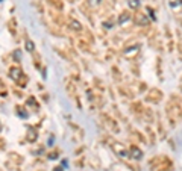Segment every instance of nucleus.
I'll return each mask as SVG.
<instances>
[{
  "mask_svg": "<svg viewBox=\"0 0 182 171\" xmlns=\"http://www.w3.org/2000/svg\"><path fill=\"white\" fill-rule=\"evenodd\" d=\"M36 138H38V135H36V129H35V127H29V130H27V141L35 142V141H36Z\"/></svg>",
  "mask_w": 182,
  "mask_h": 171,
  "instance_id": "nucleus-12",
  "label": "nucleus"
},
{
  "mask_svg": "<svg viewBox=\"0 0 182 171\" xmlns=\"http://www.w3.org/2000/svg\"><path fill=\"white\" fill-rule=\"evenodd\" d=\"M179 89L182 91V79H181V83H179Z\"/></svg>",
  "mask_w": 182,
  "mask_h": 171,
  "instance_id": "nucleus-28",
  "label": "nucleus"
},
{
  "mask_svg": "<svg viewBox=\"0 0 182 171\" xmlns=\"http://www.w3.org/2000/svg\"><path fill=\"white\" fill-rule=\"evenodd\" d=\"M143 150L137 146H130L129 147V159H134V161H140V159H143Z\"/></svg>",
  "mask_w": 182,
  "mask_h": 171,
  "instance_id": "nucleus-6",
  "label": "nucleus"
},
{
  "mask_svg": "<svg viewBox=\"0 0 182 171\" xmlns=\"http://www.w3.org/2000/svg\"><path fill=\"white\" fill-rule=\"evenodd\" d=\"M78 45H79V47H82L84 51H91V50H90V45H88L87 43H84L82 40H79V41H78Z\"/></svg>",
  "mask_w": 182,
  "mask_h": 171,
  "instance_id": "nucleus-21",
  "label": "nucleus"
},
{
  "mask_svg": "<svg viewBox=\"0 0 182 171\" xmlns=\"http://www.w3.org/2000/svg\"><path fill=\"white\" fill-rule=\"evenodd\" d=\"M165 115L170 121V126L178 124L182 120V99L179 95H172L165 106Z\"/></svg>",
  "mask_w": 182,
  "mask_h": 171,
  "instance_id": "nucleus-1",
  "label": "nucleus"
},
{
  "mask_svg": "<svg viewBox=\"0 0 182 171\" xmlns=\"http://www.w3.org/2000/svg\"><path fill=\"white\" fill-rule=\"evenodd\" d=\"M65 89H67V93L70 94V97H73V99H78V95H76V86L73 85V82L69 80L67 82V86H65Z\"/></svg>",
  "mask_w": 182,
  "mask_h": 171,
  "instance_id": "nucleus-10",
  "label": "nucleus"
},
{
  "mask_svg": "<svg viewBox=\"0 0 182 171\" xmlns=\"http://www.w3.org/2000/svg\"><path fill=\"white\" fill-rule=\"evenodd\" d=\"M14 59H15V61H20V59H21V51H20V50H15V51H14Z\"/></svg>",
  "mask_w": 182,
  "mask_h": 171,
  "instance_id": "nucleus-26",
  "label": "nucleus"
},
{
  "mask_svg": "<svg viewBox=\"0 0 182 171\" xmlns=\"http://www.w3.org/2000/svg\"><path fill=\"white\" fill-rule=\"evenodd\" d=\"M53 171H62V168H55Z\"/></svg>",
  "mask_w": 182,
  "mask_h": 171,
  "instance_id": "nucleus-29",
  "label": "nucleus"
},
{
  "mask_svg": "<svg viewBox=\"0 0 182 171\" xmlns=\"http://www.w3.org/2000/svg\"><path fill=\"white\" fill-rule=\"evenodd\" d=\"M140 50H141V44L135 43V44L128 45V47L123 50V55H124V58H128V59H135L140 55Z\"/></svg>",
  "mask_w": 182,
  "mask_h": 171,
  "instance_id": "nucleus-4",
  "label": "nucleus"
},
{
  "mask_svg": "<svg viewBox=\"0 0 182 171\" xmlns=\"http://www.w3.org/2000/svg\"><path fill=\"white\" fill-rule=\"evenodd\" d=\"M88 3H90L91 6H99V5L102 3V0H88Z\"/></svg>",
  "mask_w": 182,
  "mask_h": 171,
  "instance_id": "nucleus-24",
  "label": "nucleus"
},
{
  "mask_svg": "<svg viewBox=\"0 0 182 171\" xmlns=\"http://www.w3.org/2000/svg\"><path fill=\"white\" fill-rule=\"evenodd\" d=\"M17 85L20 86V88H26V85H27V76H26V74H23V76L18 79Z\"/></svg>",
  "mask_w": 182,
  "mask_h": 171,
  "instance_id": "nucleus-14",
  "label": "nucleus"
},
{
  "mask_svg": "<svg viewBox=\"0 0 182 171\" xmlns=\"http://www.w3.org/2000/svg\"><path fill=\"white\" fill-rule=\"evenodd\" d=\"M147 11H149V12H150V14H149V15H150V17H152V20H155V14H153V12H155V11H153V9H152V8H150V6H149V8H147Z\"/></svg>",
  "mask_w": 182,
  "mask_h": 171,
  "instance_id": "nucleus-27",
  "label": "nucleus"
},
{
  "mask_svg": "<svg viewBox=\"0 0 182 171\" xmlns=\"http://www.w3.org/2000/svg\"><path fill=\"white\" fill-rule=\"evenodd\" d=\"M149 167L152 171H170L173 163L167 156H156L149 162Z\"/></svg>",
  "mask_w": 182,
  "mask_h": 171,
  "instance_id": "nucleus-2",
  "label": "nucleus"
},
{
  "mask_svg": "<svg viewBox=\"0 0 182 171\" xmlns=\"http://www.w3.org/2000/svg\"><path fill=\"white\" fill-rule=\"evenodd\" d=\"M130 18H132V15H130V12H128V11H124V12H121L120 15H119V20H117V23L120 26H124V23L126 21H129Z\"/></svg>",
  "mask_w": 182,
  "mask_h": 171,
  "instance_id": "nucleus-9",
  "label": "nucleus"
},
{
  "mask_svg": "<svg viewBox=\"0 0 182 171\" xmlns=\"http://www.w3.org/2000/svg\"><path fill=\"white\" fill-rule=\"evenodd\" d=\"M8 29L11 30L12 35H15V18H11L8 21Z\"/></svg>",
  "mask_w": 182,
  "mask_h": 171,
  "instance_id": "nucleus-17",
  "label": "nucleus"
},
{
  "mask_svg": "<svg viewBox=\"0 0 182 171\" xmlns=\"http://www.w3.org/2000/svg\"><path fill=\"white\" fill-rule=\"evenodd\" d=\"M129 6H130V8H134V9L138 8V6H140V0H130Z\"/></svg>",
  "mask_w": 182,
  "mask_h": 171,
  "instance_id": "nucleus-23",
  "label": "nucleus"
},
{
  "mask_svg": "<svg viewBox=\"0 0 182 171\" xmlns=\"http://www.w3.org/2000/svg\"><path fill=\"white\" fill-rule=\"evenodd\" d=\"M27 106H32L34 111H38V103L35 100V97H29V99H27Z\"/></svg>",
  "mask_w": 182,
  "mask_h": 171,
  "instance_id": "nucleus-16",
  "label": "nucleus"
},
{
  "mask_svg": "<svg viewBox=\"0 0 182 171\" xmlns=\"http://www.w3.org/2000/svg\"><path fill=\"white\" fill-rule=\"evenodd\" d=\"M0 130H2V124H0Z\"/></svg>",
  "mask_w": 182,
  "mask_h": 171,
  "instance_id": "nucleus-30",
  "label": "nucleus"
},
{
  "mask_svg": "<svg viewBox=\"0 0 182 171\" xmlns=\"http://www.w3.org/2000/svg\"><path fill=\"white\" fill-rule=\"evenodd\" d=\"M58 156H59V152H52V153H49L47 158H49V159H56Z\"/></svg>",
  "mask_w": 182,
  "mask_h": 171,
  "instance_id": "nucleus-25",
  "label": "nucleus"
},
{
  "mask_svg": "<svg viewBox=\"0 0 182 171\" xmlns=\"http://www.w3.org/2000/svg\"><path fill=\"white\" fill-rule=\"evenodd\" d=\"M23 74H25V73H23V70L20 68L18 65H14V67H11V68H9V77H11L12 80H15V82H17Z\"/></svg>",
  "mask_w": 182,
  "mask_h": 171,
  "instance_id": "nucleus-7",
  "label": "nucleus"
},
{
  "mask_svg": "<svg viewBox=\"0 0 182 171\" xmlns=\"http://www.w3.org/2000/svg\"><path fill=\"white\" fill-rule=\"evenodd\" d=\"M176 50H178V55H179V59L182 61V38L181 36H179V44H178Z\"/></svg>",
  "mask_w": 182,
  "mask_h": 171,
  "instance_id": "nucleus-22",
  "label": "nucleus"
},
{
  "mask_svg": "<svg viewBox=\"0 0 182 171\" xmlns=\"http://www.w3.org/2000/svg\"><path fill=\"white\" fill-rule=\"evenodd\" d=\"M105 120L108 121V126L113 129V130L119 132V126H117V123H114V120H111V118H109V117H106V115H105Z\"/></svg>",
  "mask_w": 182,
  "mask_h": 171,
  "instance_id": "nucleus-15",
  "label": "nucleus"
},
{
  "mask_svg": "<svg viewBox=\"0 0 182 171\" xmlns=\"http://www.w3.org/2000/svg\"><path fill=\"white\" fill-rule=\"evenodd\" d=\"M49 3H50L52 6H55L56 9H62V6H64L61 0H49Z\"/></svg>",
  "mask_w": 182,
  "mask_h": 171,
  "instance_id": "nucleus-19",
  "label": "nucleus"
},
{
  "mask_svg": "<svg viewBox=\"0 0 182 171\" xmlns=\"http://www.w3.org/2000/svg\"><path fill=\"white\" fill-rule=\"evenodd\" d=\"M69 24H70V27H71L73 30H76V32H82V24L79 23L78 20H74V18H69Z\"/></svg>",
  "mask_w": 182,
  "mask_h": 171,
  "instance_id": "nucleus-11",
  "label": "nucleus"
},
{
  "mask_svg": "<svg viewBox=\"0 0 182 171\" xmlns=\"http://www.w3.org/2000/svg\"><path fill=\"white\" fill-rule=\"evenodd\" d=\"M168 3H170L172 8H179L182 5V0H168Z\"/></svg>",
  "mask_w": 182,
  "mask_h": 171,
  "instance_id": "nucleus-20",
  "label": "nucleus"
},
{
  "mask_svg": "<svg viewBox=\"0 0 182 171\" xmlns=\"http://www.w3.org/2000/svg\"><path fill=\"white\" fill-rule=\"evenodd\" d=\"M111 146H113V150L115 152V154H119L120 158H129V150H128V147L123 146L121 142H119V141H113Z\"/></svg>",
  "mask_w": 182,
  "mask_h": 171,
  "instance_id": "nucleus-5",
  "label": "nucleus"
},
{
  "mask_svg": "<svg viewBox=\"0 0 182 171\" xmlns=\"http://www.w3.org/2000/svg\"><path fill=\"white\" fill-rule=\"evenodd\" d=\"M164 99V94H163V91L161 89H158V88H152V89H149L147 95H146V100L149 103H161V100Z\"/></svg>",
  "mask_w": 182,
  "mask_h": 171,
  "instance_id": "nucleus-3",
  "label": "nucleus"
},
{
  "mask_svg": "<svg viewBox=\"0 0 182 171\" xmlns=\"http://www.w3.org/2000/svg\"><path fill=\"white\" fill-rule=\"evenodd\" d=\"M134 21H135L138 26H143V27L149 26V18L146 17L144 14H141V12H137V14L134 15Z\"/></svg>",
  "mask_w": 182,
  "mask_h": 171,
  "instance_id": "nucleus-8",
  "label": "nucleus"
},
{
  "mask_svg": "<svg viewBox=\"0 0 182 171\" xmlns=\"http://www.w3.org/2000/svg\"><path fill=\"white\" fill-rule=\"evenodd\" d=\"M15 111H17V115L20 117V118H27V117H29V114L26 112V109H25L23 106H17Z\"/></svg>",
  "mask_w": 182,
  "mask_h": 171,
  "instance_id": "nucleus-13",
  "label": "nucleus"
},
{
  "mask_svg": "<svg viewBox=\"0 0 182 171\" xmlns=\"http://www.w3.org/2000/svg\"><path fill=\"white\" fill-rule=\"evenodd\" d=\"M26 50L29 53H34L35 51V44L30 41V40H26Z\"/></svg>",
  "mask_w": 182,
  "mask_h": 171,
  "instance_id": "nucleus-18",
  "label": "nucleus"
}]
</instances>
